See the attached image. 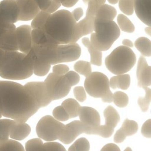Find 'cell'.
<instances>
[{
    "mask_svg": "<svg viewBox=\"0 0 151 151\" xmlns=\"http://www.w3.org/2000/svg\"><path fill=\"white\" fill-rule=\"evenodd\" d=\"M52 115L53 117L58 121L64 122L70 119L68 114L62 106H58L55 107L52 111Z\"/></svg>",
    "mask_w": 151,
    "mask_h": 151,
    "instance_id": "obj_41",
    "label": "cell"
},
{
    "mask_svg": "<svg viewBox=\"0 0 151 151\" xmlns=\"http://www.w3.org/2000/svg\"><path fill=\"white\" fill-rule=\"evenodd\" d=\"M126 137V135L121 127L118 130H117L114 136V142L117 143H122Z\"/></svg>",
    "mask_w": 151,
    "mask_h": 151,
    "instance_id": "obj_47",
    "label": "cell"
},
{
    "mask_svg": "<svg viewBox=\"0 0 151 151\" xmlns=\"http://www.w3.org/2000/svg\"><path fill=\"white\" fill-rule=\"evenodd\" d=\"M91 127L80 120H74L65 125L64 129L58 140L64 144H70L82 133L90 134Z\"/></svg>",
    "mask_w": 151,
    "mask_h": 151,
    "instance_id": "obj_11",
    "label": "cell"
},
{
    "mask_svg": "<svg viewBox=\"0 0 151 151\" xmlns=\"http://www.w3.org/2000/svg\"><path fill=\"white\" fill-rule=\"evenodd\" d=\"M113 101L119 107H124L127 106L129 97L127 95L122 91H116L113 94Z\"/></svg>",
    "mask_w": 151,
    "mask_h": 151,
    "instance_id": "obj_37",
    "label": "cell"
},
{
    "mask_svg": "<svg viewBox=\"0 0 151 151\" xmlns=\"http://www.w3.org/2000/svg\"><path fill=\"white\" fill-rule=\"evenodd\" d=\"M76 23L71 12L61 9L50 14L45 24V30L59 44L71 43Z\"/></svg>",
    "mask_w": 151,
    "mask_h": 151,
    "instance_id": "obj_3",
    "label": "cell"
},
{
    "mask_svg": "<svg viewBox=\"0 0 151 151\" xmlns=\"http://www.w3.org/2000/svg\"><path fill=\"white\" fill-rule=\"evenodd\" d=\"M90 143L88 140L84 137H81L76 140L68 148V151H88Z\"/></svg>",
    "mask_w": 151,
    "mask_h": 151,
    "instance_id": "obj_36",
    "label": "cell"
},
{
    "mask_svg": "<svg viewBox=\"0 0 151 151\" xmlns=\"http://www.w3.org/2000/svg\"><path fill=\"white\" fill-rule=\"evenodd\" d=\"M74 69L79 74L87 77L91 73L90 63L86 61H78L74 65Z\"/></svg>",
    "mask_w": 151,
    "mask_h": 151,
    "instance_id": "obj_34",
    "label": "cell"
},
{
    "mask_svg": "<svg viewBox=\"0 0 151 151\" xmlns=\"http://www.w3.org/2000/svg\"><path fill=\"white\" fill-rule=\"evenodd\" d=\"M145 31L146 33H147L149 35H150V27H149L147 28H145Z\"/></svg>",
    "mask_w": 151,
    "mask_h": 151,
    "instance_id": "obj_56",
    "label": "cell"
},
{
    "mask_svg": "<svg viewBox=\"0 0 151 151\" xmlns=\"http://www.w3.org/2000/svg\"><path fill=\"white\" fill-rule=\"evenodd\" d=\"M44 82L52 101L65 97L71 87L64 75H58L54 73L49 74Z\"/></svg>",
    "mask_w": 151,
    "mask_h": 151,
    "instance_id": "obj_7",
    "label": "cell"
},
{
    "mask_svg": "<svg viewBox=\"0 0 151 151\" xmlns=\"http://www.w3.org/2000/svg\"><path fill=\"white\" fill-rule=\"evenodd\" d=\"M122 44L123 45L128 47H133V42L128 39H124L122 41Z\"/></svg>",
    "mask_w": 151,
    "mask_h": 151,
    "instance_id": "obj_54",
    "label": "cell"
},
{
    "mask_svg": "<svg viewBox=\"0 0 151 151\" xmlns=\"http://www.w3.org/2000/svg\"><path fill=\"white\" fill-rule=\"evenodd\" d=\"M19 8L18 21H30L41 11L34 0H16Z\"/></svg>",
    "mask_w": 151,
    "mask_h": 151,
    "instance_id": "obj_16",
    "label": "cell"
},
{
    "mask_svg": "<svg viewBox=\"0 0 151 151\" xmlns=\"http://www.w3.org/2000/svg\"><path fill=\"white\" fill-rule=\"evenodd\" d=\"M101 99L103 102L111 103L113 101V93L110 90Z\"/></svg>",
    "mask_w": 151,
    "mask_h": 151,
    "instance_id": "obj_52",
    "label": "cell"
},
{
    "mask_svg": "<svg viewBox=\"0 0 151 151\" xmlns=\"http://www.w3.org/2000/svg\"><path fill=\"white\" fill-rule=\"evenodd\" d=\"M31 132L30 126L25 122L13 120L9 127V137L16 140H22Z\"/></svg>",
    "mask_w": 151,
    "mask_h": 151,
    "instance_id": "obj_20",
    "label": "cell"
},
{
    "mask_svg": "<svg viewBox=\"0 0 151 151\" xmlns=\"http://www.w3.org/2000/svg\"><path fill=\"white\" fill-rule=\"evenodd\" d=\"M69 71V67L65 64H55L52 67V71L54 73L58 75H64Z\"/></svg>",
    "mask_w": 151,
    "mask_h": 151,
    "instance_id": "obj_46",
    "label": "cell"
},
{
    "mask_svg": "<svg viewBox=\"0 0 151 151\" xmlns=\"http://www.w3.org/2000/svg\"><path fill=\"white\" fill-rule=\"evenodd\" d=\"M134 45L143 55L146 57L151 55V42L147 38L139 37L135 41Z\"/></svg>",
    "mask_w": 151,
    "mask_h": 151,
    "instance_id": "obj_28",
    "label": "cell"
},
{
    "mask_svg": "<svg viewBox=\"0 0 151 151\" xmlns=\"http://www.w3.org/2000/svg\"><path fill=\"white\" fill-rule=\"evenodd\" d=\"M61 106L68 114L70 119L78 116L80 106L76 100L71 98L67 99L63 101Z\"/></svg>",
    "mask_w": 151,
    "mask_h": 151,
    "instance_id": "obj_27",
    "label": "cell"
},
{
    "mask_svg": "<svg viewBox=\"0 0 151 151\" xmlns=\"http://www.w3.org/2000/svg\"><path fill=\"white\" fill-rule=\"evenodd\" d=\"M122 127L126 136H130L134 134L138 130V124L136 122L126 119L122 124Z\"/></svg>",
    "mask_w": 151,
    "mask_h": 151,
    "instance_id": "obj_35",
    "label": "cell"
},
{
    "mask_svg": "<svg viewBox=\"0 0 151 151\" xmlns=\"http://www.w3.org/2000/svg\"><path fill=\"white\" fill-rule=\"evenodd\" d=\"M71 14L74 19L77 22L83 15V10L80 7L77 8L71 12Z\"/></svg>",
    "mask_w": 151,
    "mask_h": 151,
    "instance_id": "obj_50",
    "label": "cell"
},
{
    "mask_svg": "<svg viewBox=\"0 0 151 151\" xmlns=\"http://www.w3.org/2000/svg\"><path fill=\"white\" fill-rule=\"evenodd\" d=\"M145 91L144 97H139L137 100V104L139 106L141 110L145 112L148 110L149 104L151 101V90L147 87H142Z\"/></svg>",
    "mask_w": 151,
    "mask_h": 151,
    "instance_id": "obj_33",
    "label": "cell"
},
{
    "mask_svg": "<svg viewBox=\"0 0 151 151\" xmlns=\"http://www.w3.org/2000/svg\"><path fill=\"white\" fill-rule=\"evenodd\" d=\"M94 31L90 37V43L97 50H108L119 37L120 28L116 23L112 21L94 19Z\"/></svg>",
    "mask_w": 151,
    "mask_h": 151,
    "instance_id": "obj_4",
    "label": "cell"
},
{
    "mask_svg": "<svg viewBox=\"0 0 151 151\" xmlns=\"http://www.w3.org/2000/svg\"><path fill=\"white\" fill-rule=\"evenodd\" d=\"M64 76L68 80L71 86L76 85L80 81L79 75L73 71H68L64 74Z\"/></svg>",
    "mask_w": 151,
    "mask_h": 151,
    "instance_id": "obj_44",
    "label": "cell"
},
{
    "mask_svg": "<svg viewBox=\"0 0 151 151\" xmlns=\"http://www.w3.org/2000/svg\"><path fill=\"white\" fill-rule=\"evenodd\" d=\"M13 119L0 118V140L9 139V127Z\"/></svg>",
    "mask_w": 151,
    "mask_h": 151,
    "instance_id": "obj_38",
    "label": "cell"
},
{
    "mask_svg": "<svg viewBox=\"0 0 151 151\" xmlns=\"http://www.w3.org/2000/svg\"><path fill=\"white\" fill-rule=\"evenodd\" d=\"M107 1L111 4H116L119 2V0H107Z\"/></svg>",
    "mask_w": 151,
    "mask_h": 151,
    "instance_id": "obj_55",
    "label": "cell"
},
{
    "mask_svg": "<svg viewBox=\"0 0 151 151\" xmlns=\"http://www.w3.org/2000/svg\"><path fill=\"white\" fill-rule=\"evenodd\" d=\"M119 28L124 32L132 33L134 32L135 28L130 19L123 14H119L117 18Z\"/></svg>",
    "mask_w": 151,
    "mask_h": 151,
    "instance_id": "obj_31",
    "label": "cell"
},
{
    "mask_svg": "<svg viewBox=\"0 0 151 151\" xmlns=\"http://www.w3.org/2000/svg\"><path fill=\"white\" fill-rule=\"evenodd\" d=\"M141 133L142 135L146 138L151 137V119H148L143 123L141 129Z\"/></svg>",
    "mask_w": 151,
    "mask_h": 151,
    "instance_id": "obj_45",
    "label": "cell"
},
{
    "mask_svg": "<svg viewBox=\"0 0 151 151\" xmlns=\"http://www.w3.org/2000/svg\"><path fill=\"white\" fill-rule=\"evenodd\" d=\"M32 45H41L48 44H59L58 42L49 35L44 28H33L31 30Z\"/></svg>",
    "mask_w": 151,
    "mask_h": 151,
    "instance_id": "obj_22",
    "label": "cell"
},
{
    "mask_svg": "<svg viewBox=\"0 0 151 151\" xmlns=\"http://www.w3.org/2000/svg\"><path fill=\"white\" fill-rule=\"evenodd\" d=\"M2 116V113H1V100H0V118H1Z\"/></svg>",
    "mask_w": 151,
    "mask_h": 151,
    "instance_id": "obj_57",
    "label": "cell"
},
{
    "mask_svg": "<svg viewBox=\"0 0 151 151\" xmlns=\"http://www.w3.org/2000/svg\"><path fill=\"white\" fill-rule=\"evenodd\" d=\"M134 12L145 24L151 25V0H133Z\"/></svg>",
    "mask_w": 151,
    "mask_h": 151,
    "instance_id": "obj_18",
    "label": "cell"
},
{
    "mask_svg": "<svg viewBox=\"0 0 151 151\" xmlns=\"http://www.w3.org/2000/svg\"><path fill=\"white\" fill-rule=\"evenodd\" d=\"M82 1H83V2H84V4H87L88 2L90 0H82Z\"/></svg>",
    "mask_w": 151,
    "mask_h": 151,
    "instance_id": "obj_58",
    "label": "cell"
},
{
    "mask_svg": "<svg viewBox=\"0 0 151 151\" xmlns=\"http://www.w3.org/2000/svg\"><path fill=\"white\" fill-rule=\"evenodd\" d=\"M79 0H64L61 5L67 8H70L73 6L77 4Z\"/></svg>",
    "mask_w": 151,
    "mask_h": 151,
    "instance_id": "obj_53",
    "label": "cell"
},
{
    "mask_svg": "<svg viewBox=\"0 0 151 151\" xmlns=\"http://www.w3.org/2000/svg\"><path fill=\"white\" fill-rule=\"evenodd\" d=\"M103 114L105 117V124L114 129L120 121V116L117 110L111 106H109L104 109Z\"/></svg>",
    "mask_w": 151,
    "mask_h": 151,
    "instance_id": "obj_26",
    "label": "cell"
},
{
    "mask_svg": "<svg viewBox=\"0 0 151 151\" xmlns=\"http://www.w3.org/2000/svg\"><path fill=\"white\" fill-rule=\"evenodd\" d=\"M82 42L83 45L87 47L90 55V64L97 66H101L102 64L101 51L94 48L90 43V40L88 38H83Z\"/></svg>",
    "mask_w": 151,
    "mask_h": 151,
    "instance_id": "obj_24",
    "label": "cell"
},
{
    "mask_svg": "<svg viewBox=\"0 0 151 151\" xmlns=\"http://www.w3.org/2000/svg\"><path fill=\"white\" fill-rule=\"evenodd\" d=\"M106 0H90L87 4L86 17L79 22H77L76 25L81 36L86 35L94 31V23L96 13L99 7L104 4Z\"/></svg>",
    "mask_w": 151,
    "mask_h": 151,
    "instance_id": "obj_9",
    "label": "cell"
},
{
    "mask_svg": "<svg viewBox=\"0 0 151 151\" xmlns=\"http://www.w3.org/2000/svg\"><path fill=\"white\" fill-rule=\"evenodd\" d=\"M25 150H43L44 146L42 140L39 138L32 139L25 143Z\"/></svg>",
    "mask_w": 151,
    "mask_h": 151,
    "instance_id": "obj_40",
    "label": "cell"
},
{
    "mask_svg": "<svg viewBox=\"0 0 151 151\" xmlns=\"http://www.w3.org/2000/svg\"><path fill=\"white\" fill-rule=\"evenodd\" d=\"M136 76L139 87H148L151 85V67L147 64L146 59L142 55L137 63Z\"/></svg>",
    "mask_w": 151,
    "mask_h": 151,
    "instance_id": "obj_17",
    "label": "cell"
},
{
    "mask_svg": "<svg viewBox=\"0 0 151 151\" xmlns=\"http://www.w3.org/2000/svg\"><path fill=\"white\" fill-rule=\"evenodd\" d=\"M130 84V77L129 74H118L112 77L109 80V86L113 89L117 88L122 90H127Z\"/></svg>",
    "mask_w": 151,
    "mask_h": 151,
    "instance_id": "obj_25",
    "label": "cell"
},
{
    "mask_svg": "<svg viewBox=\"0 0 151 151\" xmlns=\"http://www.w3.org/2000/svg\"><path fill=\"white\" fill-rule=\"evenodd\" d=\"M2 50L0 49V54H1V51H2Z\"/></svg>",
    "mask_w": 151,
    "mask_h": 151,
    "instance_id": "obj_60",
    "label": "cell"
},
{
    "mask_svg": "<svg viewBox=\"0 0 151 151\" xmlns=\"http://www.w3.org/2000/svg\"><path fill=\"white\" fill-rule=\"evenodd\" d=\"M119 147L115 144L109 143L106 145L101 149V151H120Z\"/></svg>",
    "mask_w": 151,
    "mask_h": 151,
    "instance_id": "obj_51",
    "label": "cell"
},
{
    "mask_svg": "<svg viewBox=\"0 0 151 151\" xmlns=\"http://www.w3.org/2000/svg\"><path fill=\"white\" fill-rule=\"evenodd\" d=\"M0 49L3 51H18L14 24L5 21L0 22Z\"/></svg>",
    "mask_w": 151,
    "mask_h": 151,
    "instance_id": "obj_10",
    "label": "cell"
},
{
    "mask_svg": "<svg viewBox=\"0 0 151 151\" xmlns=\"http://www.w3.org/2000/svg\"><path fill=\"white\" fill-rule=\"evenodd\" d=\"M24 87L37 101L39 108L45 107L52 101L44 82H28Z\"/></svg>",
    "mask_w": 151,
    "mask_h": 151,
    "instance_id": "obj_13",
    "label": "cell"
},
{
    "mask_svg": "<svg viewBox=\"0 0 151 151\" xmlns=\"http://www.w3.org/2000/svg\"><path fill=\"white\" fill-rule=\"evenodd\" d=\"M41 11H46L49 7L51 0H34Z\"/></svg>",
    "mask_w": 151,
    "mask_h": 151,
    "instance_id": "obj_49",
    "label": "cell"
},
{
    "mask_svg": "<svg viewBox=\"0 0 151 151\" xmlns=\"http://www.w3.org/2000/svg\"><path fill=\"white\" fill-rule=\"evenodd\" d=\"M22 145L16 140L5 139L0 140V150L24 151Z\"/></svg>",
    "mask_w": 151,
    "mask_h": 151,
    "instance_id": "obj_29",
    "label": "cell"
},
{
    "mask_svg": "<svg viewBox=\"0 0 151 151\" xmlns=\"http://www.w3.org/2000/svg\"><path fill=\"white\" fill-rule=\"evenodd\" d=\"M19 13L16 0H2L0 2V15L4 21L11 24L17 22Z\"/></svg>",
    "mask_w": 151,
    "mask_h": 151,
    "instance_id": "obj_14",
    "label": "cell"
},
{
    "mask_svg": "<svg viewBox=\"0 0 151 151\" xmlns=\"http://www.w3.org/2000/svg\"><path fill=\"white\" fill-rule=\"evenodd\" d=\"M78 116L81 122L90 127L100 124V117L98 111L93 107L80 106Z\"/></svg>",
    "mask_w": 151,
    "mask_h": 151,
    "instance_id": "obj_19",
    "label": "cell"
},
{
    "mask_svg": "<svg viewBox=\"0 0 151 151\" xmlns=\"http://www.w3.org/2000/svg\"><path fill=\"white\" fill-rule=\"evenodd\" d=\"M33 74L31 61L18 51H3L0 54V77L11 80H24Z\"/></svg>",
    "mask_w": 151,
    "mask_h": 151,
    "instance_id": "obj_2",
    "label": "cell"
},
{
    "mask_svg": "<svg viewBox=\"0 0 151 151\" xmlns=\"http://www.w3.org/2000/svg\"><path fill=\"white\" fill-rule=\"evenodd\" d=\"M32 65L33 73L38 76H44L49 71L51 65L42 62L36 55L34 50L31 48L29 52L27 54Z\"/></svg>",
    "mask_w": 151,
    "mask_h": 151,
    "instance_id": "obj_21",
    "label": "cell"
},
{
    "mask_svg": "<svg viewBox=\"0 0 151 151\" xmlns=\"http://www.w3.org/2000/svg\"><path fill=\"white\" fill-rule=\"evenodd\" d=\"M73 93L76 99L80 102H83L86 99V94L85 90L82 86H77L74 88Z\"/></svg>",
    "mask_w": 151,
    "mask_h": 151,
    "instance_id": "obj_43",
    "label": "cell"
},
{
    "mask_svg": "<svg viewBox=\"0 0 151 151\" xmlns=\"http://www.w3.org/2000/svg\"><path fill=\"white\" fill-rule=\"evenodd\" d=\"M119 7L120 10L127 15L133 14V0H119Z\"/></svg>",
    "mask_w": 151,
    "mask_h": 151,
    "instance_id": "obj_39",
    "label": "cell"
},
{
    "mask_svg": "<svg viewBox=\"0 0 151 151\" xmlns=\"http://www.w3.org/2000/svg\"><path fill=\"white\" fill-rule=\"evenodd\" d=\"M65 124L50 115L42 117L37 123V136L45 141L50 142L58 139L64 129Z\"/></svg>",
    "mask_w": 151,
    "mask_h": 151,
    "instance_id": "obj_6",
    "label": "cell"
},
{
    "mask_svg": "<svg viewBox=\"0 0 151 151\" xmlns=\"http://www.w3.org/2000/svg\"><path fill=\"white\" fill-rule=\"evenodd\" d=\"M114 132V128L106 124L99 125L96 127H91V134L99 135L104 138L110 137Z\"/></svg>",
    "mask_w": 151,
    "mask_h": 151,
    "instance_id": "obj_32",
    "label": "cell"
},
{
    "mask_svg": "<svg viewBox=\"0 0 151 151\" xmlns=\"http://www.w3.org/2000/svg\"><path fill=\"white\" fill-rule=\"evenodd\" d=\"M0 100L2 116L26 122L40 109L37 101L24 86L0 80Z\"/></svg>",
    "mask_w": 151,
    "mask_h": 151,
    "instance_id": "obj_1",
    "label": "cell"
},
{
    "mask_svg": "<svg viewBox=\"0 0 151 151\" xmlns=\"http://www.w3.org/2000/svg\"><path fill=\"white\" fill-rule=\"evenodd\" d=\"M44 150H58V151H65L64 147L58 142H53L50 141V142H46L43 143Z\"/></svg>",
    "mask_w": 151,
    "mask_h": 151,
    "instance_id": "obj_42",
    "label": "cell"
},
{
    "mask_svg": "<svg viewBox=\"0 0 151 151\" xmlns=\"http://www.w3.org/2000/svg\"><path fill=\"white\" fill-rule=\"evenodd\" d=\"M61 5V4L59 1L51 0V2L49 7L47 9V10L45 11L50 14H52V13L55 12Z\"/></svg>",
    "mask_w": 151,
    "mask_h": 151,
    "instance_id": "obj_48",
    "label": "cell"
},
{
    "mask_svg": "<svg viewBox=\"0 0 151 151\" xmlns=\"http://www.w3.org/2000/svg\"><path fill=\"white\" fill-rule=\"evenodd\" d=\"M31 26L22 25L16 28L17 40L18 50L24 54H28L32 47Z\"/></svg>",
    "mask_w": 151,
    "mask_h": 151,
    "instance_id": "obj_15",
    "label": "cell"
},
{
    "mask_svg": "<svg viewBox=\"0 0 151 151\" xmlns=\"http://www.w3.org/2000/svg\"><path fill=\"white\" fill-rule=\"evenodd\" d=\"M117 14L116 9L108 4H103L97 9L95 19L101 21H112Z\"/></svg>",
    "mask_w": 151,
    "mask_h": 151,
    "instance_id": "obj_23",
    "label": "cell"
},
{
    "mask_svg": "<svg viewBox=\"0 0 151 151\" xmlns=\"http://www.w3.org/2000/svg\"><path fill=\"white\" fill-rule=\"evenodd\" d=\"M81 55V48L76 43L58 44L56 47V64L77 60Z\"/></svg>",
    "mask_w": 151,
    "mask_h": 151,
    "instance_id": "obj_12",
    "label": "cell"
},
{
    "mask_svg": "<svg viewBox=\"0 0 151 151\" xmlns=\"http://www.w3.org/2000/svg\"><path fill=\"white\" fill-rule=\"evenodd\" d=\"M136 61V55L128 47L122 45L116 48L105 59L106 68L114 74H124L130 71Z\"/></svg>",
    "mask_w": 151,
    "mask_h": 151,
    "instance_id": "obj_5",
    "label": "cell"
},
{
    "mask_svg": "<svg viewBox=\"0 0 151 151\" xmlns=\"http://www.w3.org/2000/svg\"><path fill=\"white\" fill-rule=\"evenodd\" d=\"M126 150H130V151H131L132 149H131L130 148H129V147H127V148L124 150V151H126Z\"/></svg>",
    "mask_w": 151,
    "mask_h": 151,
    "instance_id": "obj_59",
    "label": "cell"
},
{
    "mask_svg": "<svg viewBox=\"0 0 151 151\" xmlns=\"http://www.w3.org/2000/svg\"><path fill=\"white\" fill-rule=\"evenodd\" d=\"M84 87L87 93L94 98H101L110 90L109 80L102 73L95 71L86 77Z\"/></svg>",
    "mask_w": 151,
    "mask_h": 151,
    "instance_id": "obj_8",
    "label": "cell"
},
{
    "mask_svg": "<svg viewBox=\"0 0 151 151\" xmlns=\"http://www.w3.org/2000/svg\"><path fill=\"white\" fill-rule=\"evenodd\" d=\"M50 14L45 11H40L32 19L31 24V28H44L45 24Z\"/></svg>",
    "mask_w": 151,
    "mask_h": 151,
    "instance_id": "obj_30",
    "label": "cell"
}]
</instances>
